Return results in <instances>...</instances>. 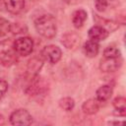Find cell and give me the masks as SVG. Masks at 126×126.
<instances>
[{"label":"cell","instance_id":"obj_12","mask_svg":"<svg viewBox=\"0 0 126 126\" xmlns=\"http://www.w3.org/2000/svg\"><path fill=\"white\" fill-rule=\"evenodd\" d=\"M42 65H43V61H42V59H40L38 57L32 58L29 61L27 71H28V75L30 76V79L38 75V72L40 71Z\"/></svg>","mask_w":126,"mask_h":126},{"label":"cell","instance_id":"obj_23","mask_svg":"<svg viewBox=\"0 0 126 126\" xmlns=\"http://www.w3.org/2000/svg\"><path fill=\"white\" fill-rule=\"evenodd\" d=\"M63 1L66 2L67 4L74 5V4H77V3H79V2H81V1H83V0H63Z\"/></svg>","mask_w":126,"mask_h":126},{"label":"cell","instance_id":"obj_4","mask_svg":"<svg viewBox=\"0 0 126 126\" xmlns=\"http://www.w3.org/2000/svg\"><path fill=\"white\" fill-rule=\"evenodd\" d=\"M14 49L20 56H28L33 50V40L29 36H21L14 41Z\"/></svg>","mask_w":126,"mask_h":126},{"label":"cell","instance_id":"obj_17","mask_svg":"<svg viewBox=\"0 0 126 126\" xmlns=\"http://www.w3.org/2000/svg\"><path fill=\"white\" fill-rule=\"evenodd\" d=\"M59 106L65 111H71L75 107V100L70 96H65L59 100Z\"/></svg>","mask_w":126,"mask_h":126},{"label":"cell","instance_id":"obj_6","mask_svg":"<svg viewBox=\"0 0 126 126\" xmlns=\"http://www.w3.org/2000/svg\"><path fill=\"white\" fill-rule=\"evenodd\" d=\"M41 57L50 64H56L62 57V51L58 46L49 44L42 48Z\"/></svg>","mask_w":126,"mask_h":126},{"label":"cell","instance_id":"obj_20","mask_svg":"<svg viewBox=\"0 0 126 126\" xmlns=\"http://www.w3.org/2000/svg\"><path fill=\"white\" fill-rule=\"evenodd\" d=\"M26 31H27V27L24 24H21V23L11 24L10 32H12L14 34H19V33H22V32H26Z\"/></svg>","mask_w":126,"mask_h":126},{"label":"cell","instance_id":"obj_21","mask_svg":"<svg viewBox=\"0 0 126 126\" xmlns=\"http://www.w3.org/2000/svg\"><path fill=\"white\" fill-rule=\"evenodd\" d=\"M108 6V0H94V7L98 12H104Z\"/></svg>","mask_w":126,"mask_h":126},{"label":"cell","instance_id":"obj_5","mask_svg":"<svg viewBox=\"0 0 126 126\" xmlns=\"http://www.w3.org/2000/svg\"><path fill=\"white\" fill-rule=\"evenodd\" d=\"M10 123L15 126H28L32 123V116L27 109L20 108L10 115Z\"/></svg>","mask_w":126,"mask_h":126},{"label":"cell","instance_id":"obj_24","mask_svg":"<svg viewBox=\"0 0 126 126\" xmlns=\"http://www.w3.org/2000/svg\"><path fill=\"white\" fill-rule=\"evenodd\" d=\"M4 3H3V0H0V10H1V8H2V5H3Z\"/></svg>","mask_w":126,"mask_h":126},{"label":"cell","instance_id":"obj_14","mask_svg":"<svg viewBox=\"0 0 126 126\" xmlns=\"http://www.w3.org/2000/svg\"><path fill=\"white\" fill-rule=\"evenodd\" d=\"M112 93H113V90H112V87L111 86H109V85H103V86L99 87L96 90V92H95L96 99L99 102H104V101L108 100L111 97Z\"/></svg>","mask_w":126,"mask_h":126},{"label":"cell","instance_id":"obj_19","mask_svg":"<svg viewBox=\"0 0 126 126\" xmlns=\"http://www.w3.org/2000/svg\"><path fill=\"white\" fill-rule=\"evenodd\" d=\"M10 30L11 23L4 18H0V37L5 36L8 32H10Z\"/></svg>","mask_w":126,"mask_h":126},{"label":"cell","instance_id":"obj_7","mask_svg":"<svg viewBox=\"0 0 126 126\" xmlns=\"http://www.w3.org/2000/svg\"><path fill=\"white\" fill-rule=\"evenodd\" d=\"M61 42L67 49L74 50L80 45L81 37L75 32H66L62 35Z\"/></svg>","mask_w":126,"mask_h":126},{"label":"cell","instance_id":"obj_2","mask_svg":"<svg viewBox=\"0 0 126 126\" xmlns=\"http://www.w3.org/2000/svg\"><path fill=\"white\" fill-rule=\"evenodd\" d=\"M17 53L14 49V42L10 39L0 41V63L3 66L10 67L17 62Z\"/></svg>","mask_w":126,"mask_h":126},{"label":"cell","instance_id":"obj_8","mask_svg":"<svg viewBox=\"0 0 126 126\" xmlns=\"http://www.w3.org/2000/svg\"><path fill=\"white\" fill-rule=\"evenodd\" d=\"M122 63V59L121 56L120 57H116V58H106L103 57L100 60L99 63V69L102 72H114L117 69L120 68Z\"/></svg>","mask_w":126,"mask_h":126},{"label":"cell","instance_id":"obj_1","mask_svg":"<svg viewBox=\"0 0 126 126\" xmlns=\"http://www.w3.org/2000/svg\"><path fill=\"white\" fill-rule=\"evenodd\" d=\"M34 28L41 36L50 39L56 35L57 22L52 15L45 14L34 21Z\"/></svg>","mask_w":126,"mask_h":126},{"label":"cell","instance_id":"obj_10","mask_svg":"<svg viewBox=\"0 0 126 126\" xmlns=\"http://www.w3.org/2000/svg\"><path fill=\"white\" fill-rule=\"evenodd\" d=\"M3 3L8 12L17 15L25 8V0H3Z\"/></svg>","mask_w":126,"mask_h":126},{"label":"cell","instance_id":"obj_15","mask_svg":"<svg viewBox=\"0 0 126 126\" xmlns=\"http://www.w3.org/2000/svg\"><path fill=\"white\" fill-rule=\"evenodd\" d=\"M87 18H88L87 12L85 10H83V9H79V10H76L73 13V15H72V23H73V25H74V27L76 29H81L84 26Z\"/></svg>","mask_w":126,"mask_h":126},{"label":"cell","instance_id":"obj_16","mask_svg":"<svg viewBox=\"0 0 126 126\" xmlns=\"http://www.w3.org/2000/svg\"><path fill=\"white\" fill-rule=\"evenodd\" d=\"M113 106L118 111L119 115H125L126 111V99L123 96H117L113 99Z\"/></svg>","mask_w":126,"mask_h":126},{"label":"cell","instance_id":"obj_11","mask_svg":"<svg viewBox=\"0 0 126 126\" xmlns=\"http://www.w3.org/2000/svg\"><path fill=\"white\" fill-rule=\"evenodd\" d=\"M83 50L87 57L94 58L97 55V53L99 51V43H98V41L90 39L85 42V44L83 46Z\"/></svg>","mask_w":126,"mask_h":126},{"label":"cell","instance_id":"obj_3","mask_svg":"<svg viewBox=\"0 0 126 126\" xmlns=\"http://www.w3.org/2000/svg\"><path fill=\"white\" fill-rule=\"evenodd\" d=\"M46 84L41 78L35 76L30 79V84L26 89V93L32 97H39L40 95H44L46 92Z\"/></svg>","mask_w":126,"mask_h":126},{"label":"cell","instance_id":"obj_13","mask_svg":"<svg viewBox=\"0 0 126 126\" xmlns=\"http://www.w3.org/2000/svg\"><path fill=\"white\" fill-rule=\"evenodd\" d=\"M99 109V101L96 98H90L86 100L82 105V110L85 114L93 115L95 114Z\"/></svg>","mask_w":126,"mask_h":126},{"label":"cell","instance_id":"obj_22","mask_svg":"<svg viewBox=\"0 0 126 126\" xmlns=\"http://www.w3.org/2000/svg\"><path fill=\"white\" fill-rule=\"evenodd\" d=\"M8 87H9V85L5 80H0V100L5 95V94L8 90Z\"/></svg>","mask_w":126,"mask_h":126},{"label":"cell","instance_id":"obj_18","mask_svg":"<svg viewBox=\"0 0 126 126\" xmlns=\"http://www.w3.org/2000/svg\"><path fill=\"white\" fill-rule=\"evenodd\" d=\"M120 56H121L120 50L116 46H114V45H108L103 50V57H106V58H116V57H120Z\"/></svg>","mask_w":126,"mask_h":126},{"label":"cell","instance_id":"obj_9","mask_svg":"<svg viewBox=\"0 0 126 126\" xmlns=\"http://www.w3.org/2000/svg\"><path fill=\"white\" fill-rule=\"evenodd\" d=\"M88 34H89L90 39H93V40H95V41L99 42L101 40H104L108 36L109 32L106 31L101 26H94L89 30Z\"/></svg>","mask_w":126,"mask_h":126}]
</instances>
